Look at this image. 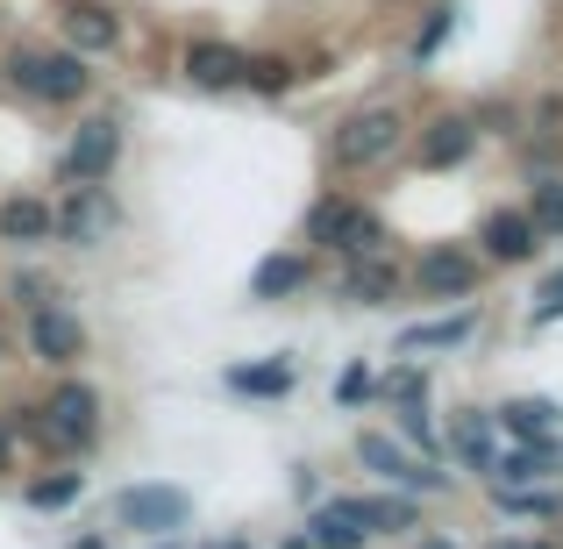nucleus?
Segmentation results:
<instances>
[{
    "instance_id": "nucleus-1",
    "label": "nucleus",
    "mask_w": 563,
    "mask_h": 549,
    "mask_svg": "<svg viewBox=\"0 0 563 549\" xmlns=\"http://www.w3.org/2000/svg\"><path fill=\"white\" fill-rule=\"evenodd\" d=\"M8 79L36 100H79L86 86H93V72H86L79 51H36V43H29V51H14Z\"/></svg>"
},
{
    "instance_id": "nucleus-2",
    "label": "nucleus",
    "mask_w": 563,
    "mask_h": 549,
    "mask_svg": "<svg viewBox=\"0 0 563 549\" xmlns=\"http://www.w3.org/2000/svg\"><path fill=\"white\" fill-rule=\"evenodd\" d=\"M307 235L329 250H343V257H372V250H385V221L372 215V207L357 200H314V215H307Z\"/></svg>"
},
{
    "instance_id": "nucleus-3",
    "label": "nucleus",
    "mask_w": 563,
    "mask_h": 549,
    "mask_svg": "<svg viewBox=\"0 0 563 549\" xmlns=\"http://www.w3.org/2000/svg\"><path fill=\"white\" fill-rule=\"evenodd\" d=\"M399 136H407V122H399V108H357L343 129H335V165L343 172H364V165H385V157L399 151Z\"/></svg>"
},
{
    "instance_id": "nucleus-4",
    "label": "nucleus",
    "mask_w": 563,
    "mask_h": 549,
    "mask_svg": "<svg viewBox=\"0 0 563 549\" xmlns=\"http://www.w3.org/2000/svg\"><path fill=\"white\" fill-rule=\"evenodd\" d=\"M29 428H36L43 442H57V450H86V442L100 436V393H93V385H79V378L57 385L51 407H43Z\"/></svg>"
},
{
    "instance_id": "nucleus-5",
    "label": "nucleus",
    "mask_w": 563,
    "mask_h": 549,
    "mask_svg": "<svg viewBox=\"0 0 563 549\" xmlns=\"http://www.w3.org/2000/svg\"><path fill=\"white\" fill-rule=\"evenodd\" d=\"M192 499L179 485H122L114 493V521L122 528H143V536H165V528H186Z\"/></svg>"
},
{
    "instance_id": "nucleus-6",
    "label": "nucleus",
    "mask_w": 563,
    "mask_h": 549,
    "mask_svg": "<svg viewBox=\"0 0 563 549\" xmlns=\"http://www.w3.org/2000/svg\"><path fill=\"white\" fill-rule=\"evenodd\" d=\"M114 157H122V129H114L108 114H93V122H79V136H71V151H65V179L93 186V179L114 172Z\"/></svg>"
},
{
    "instance_id": "nucleus-7",
    "label": "nucleus",
    "mask_w": 563,
    "mask_h": 549,
    "mask_svg": "<svg viewBox=\"0 0 563 549\" xmlns=\"http://www.w3.org/2000/svg\"><path fill=\"white\" fill-rule=\"evenodd\" d=\"M29 350H36L43 364H71V358L86 350L79 315H71V307H57V300H43V307H36V321H29Z\"/></svg>"
},
{
    "instance_id": "nucleus-8",
    "label": "nucleus",
    "mask_w": 563,
    "mask_h": 549,
    "mask_svg": "<svg viewBox=\"0 0 563 549\" xmlns=\"http://www.w3.org/2000/svg\"><path fill=\"white\" fill-rule=\"evenodd\" d=\"M357 457L378 471L385 485H407V493H442V471H421L393 436H357Z\"/></svg>"
},
{
    "instance_id": "nucleus-9",
    "label": "nucleus",
    "mask_w": 563,
    "mask_h": 549,
    "mask_svg": "<svg viewBox=\"0 0 563 549\" xmlns=\"http://www.w3.org/2000/svg\"><path fill=\"white\" fill-rule=\"evenodd\" d=\"M478 243H485V257H499V264H528L542 250V235H536V221H528L521 207H499V215H485Z\"/></svg>"
},
{
    "instance_id": "nucleus-10",
    "label": "nucleus",
    "mask_w": 563,
    "mask_h": 549,
    "mask_svg": "<svg viewBox=\"0 0 563 549\" xmlns=\"http://www.w3.org/2000/svg\"><path fill=\"white\" fill-rule=\"evenodd\" d=\"M243 65H250V57L235 51V43H192V51H186V79L207 86V94H229V86H243Z\"/></svg>"
},
{
    "instance_id": "nucleus-11",
    "label": "nucleus",
    "mask_w": 563,
    "mask_h": 549,
    "mask_svg": "<svg viewBox=\"0 0 563 549\" xmlns=\"http://www.w3.org/2000/svg\"><path fill=\"white\" fill-rule=\"evenodd\" d=\"M421 286L435 293V300H471V293H478V257H464V250H428Z\"/></svg>"
},
{
    "instance_id": "nucleus-12",
    "label": "nucleus",
    "mask_w": 563,
    "mask_h": 549,
    "mask_svg": "<svg viewBox=\"0 0 563 549\" xmlns=\"http://www.w3.org/2000/svg\"><path fill=\"white\" fill-rule=\"evenodd\" d=\"M471 151H478V129H471L464 114H435V122H428V136H421V165H428V172L464 165Z\"/></svg>"
},
{
    "instance_id": "nucleus-13",
    "label": "nucleus",
    "mask_w": 563,
    "mask_h": 549,
    "mask_svg": "<svg viewBox=\"0 0 563 549\" xmlns=\"http://www.w3.org/2000/svg\"><path fill=\"white\" fill-rule=\"evenodd\" d=\"M51 229H57L51 200H36V193L0 200V235H8V243H51Z\"/></svg>"
},
{
    "instance_id": "nucleus-14",
    "label": "nucleus",
    "mask_w": 563,
    "mask_h": 549,
    "mask_svg": "<svg viewBox=\"0 0 563 549\" xmlns=\"http://www.w3.org/2000/svg\"><path fill=\"white\" fill-rule=\"evenodd\" d=\"M57 229H65L71 243H93L100 229H114V200L100 193V179H93V186H79V200H71L65 215H57Z\"/></svg>"
},
{
    "instance_id": "nucleus-15",
    "label": "nucleus",
    "mask_w": 563,
    "mask_h": 549,
    "mask_svg": "<svg viewBox=\"0 0 563 549\" xmlns=\"http://www.w3.org/2000/svg\"><path fill=\"white\" fill-rule=\"evenodd\" d=\"M393 286H399V264L385 257V250H372V257H350V300L378 307V300H393Z\"/></svg>"
},
{
    "instance_id": "nucleus-16",
    "label": "nucleus",
    "mask_w": 563,
    "mask_h": 549,
    "mask_svg": "<svg viewBox=\"0 0 563 549\" xmlns=\"http://www.w3.org/2000/svg\"><path fill=\"white\" fill-rule=\"evenodd\" d=\"M229 393H250V399H286V393H292V364H286V358L235 364V371H229Z\"/></svg>"
},
{
    "instance_id": "nucleus-17",
    "label": "nucleus",
    "mask_w": 563,
    "mask_h": 549,
    "mask_svg": "<svg viewBox=\"0 0 563 549\" xmlns=\"http://www.w3.org/2000/svg\"><path fill=\"white\" fill-rule=\"evenodd\" d=\"M493 421L507 428V436H521V442H550V428H556V399H507Z\"/></svg>"
},
{
    "instance_id": "nucleus-18",
    "label": "nucleus",
    "mask_w": 563,
    "mask_h": 549,
    "mask_svg": "<svg viewBox=\"0 0 563 549\" xmlns=\"http://www.w3.org/2000/svg\"><path fill=\"white\" fill-rule=\"evenodd\" d=\"M114 36H122V22H114V14L108 8H65V43H71V51H108V43Z\"/></svg>"
},
{
    "instance_id": "nucleus-19",
    "label": "nucleus",
    "mask_w": 563,
    "mask_h": 549,
    "mask_svg": "<svg viewBox=\"0 0 563 549\" xmlns=\"http://www.w3.org/2000/svg\"><path fill=\"white\" fill-rule=\"evenodd\" d=\"M450 450L471 471H493V414H456L450 421Z\"/></svg>"
},
{
    "instance_id": "nucleus-20",
    "label": "nucleus",
    "mask_w": 563,
    "mask_h": 549,
    "mask_svg": "<svg viewBox=\"0 0 563 549\" xmlns=\"http://www.w3.org/2000/svg\"><path fill=\"white\" fill-rule=\"evenodd\" d=\"M343 514L364 528V536H378V528H413V499H343Z\"/></svg>"
},
{
    "instance_id": "nucleus-21",
    "label": "nucleus",
    "mask_w": 563,
    "mask_h": 549,
    "mask_svg": "<svg viewBox=\"0 0 563 549\" xmlns=\"http://www.w3.org/2000/svg\"><path fill=\"white\" fill-rule=\"evenodd\" d=\"M307 286V257H264L257 272H250V293L257 300H278V293H300Z\"/></svg>"
},
{
    "instance_id": "nucleus-22",
    "label": "nucleus",
    "mask_w": 563,
    "mask_h": 549,
    "mask_svg": "<svg viewBox=\"0 0 563 549\" xmlns=\"http://www.w3.org/2000/svg\"><path fill=\"white\" fill-rule=\"evenodd\" d=\"M307 542H314V549H357V542H364V528L343 514V499H329V507L307 521Z\"/></svg>"
},
{
    "instance_id": "nucleus-23",
    "label": "nucleus",
    "mask_w": 563,
    "mask_h": 549,
    "mask_svg": "<svg viewBox=\"0 0 563 549\" xmlns=\"http://www.w3.org/2000/svg\"><path fill=\"white\" fill-rule=\"evenodd\" d=\"M550 464H556L550 442H528V450H514V457H493V479L499 485H528V479H542Z\"/></svg>"
},
{
    "instance_id": "nucleus-24",
    "label": "nucleus",
    "mask_w": 563,
    "mask_h": 549,
    "mask_svg": "<svg viewBox=\"0 0 563 549\" xmlns=\"http://www.w3.org/2000/svg\"><path fill=\"white\" fill-rule=\"evenodd\" d=\"M471 329H478L471 315H450V321H421V329H407L399 343H407V350H450V343H464Z\"/></svg>"
},
{
    "instance_id": "nucleus-25",
    "label": "nucleus",
    "mask_w": 563,
    "mask_h": 549,
    "mask_svg": "<svg viewBox=\"0 0 563 549\" xmlns=\"http://www.w3.org/2000/svg\"><path fill=\"white\" fill-rule=\"evenodd\" d=\"M79 493H86L79 471H57V479H36V485H29V507H36V514H57V507H71Z\"/></svg>"
},
{
    "instance_id": "nucleus-26",
    "label": "nucleus",
    "mask_w": 563,
    "mask_h": 549,
    "mask_svg": "<svg viewBox=\"0 0 563 549\" xmlns=\"http://www.w3.org/2000/svg\"><path fill=\"white\" fill-rule=\"evenodd\" d=\"M528 221H536V235H563V179H542V186H536Z\"/></svg>"
},
{
    "instance_id": "nucleus-27",
    "label": "nucleus",
    "mask_w": 563,
    "mask_h": 549,
    "mask_svg": "<svg viewBox=\"0 0 563 549\" xmlns=\"http://www.w3.org/2000/svg\"><path fill=\"white\" fill-rule=\"evenodd\" d=\"M243 86H257V94H286V86H292V65H286V57H250V65H243Z\"/></svg>"
},
{
    "instance_id": "nucleus-28",
    "label": "nucleus",
    "mask_w": 563,
    "mask_h": 549,
    "mask_svg": "<svg viewBox=\"0 0 563 549\" xmlns=\"http://www.w3.org/2000/svg\"><path fill=\"white\" fill-rule=\"evenodd\" d=\"M456 29V8H428V22H421V36H413V57H435L442 51V36Z\"/></svg>"
},
{
    "instance_id": "nucleus-29",
    "label": "nucleus",
    "mask_w": 563,
    "mask_h": 549,
    "mask_svg": "<svg viewBox=\"0 0 563 549\" xmlns=\"http://www.w3.org/2000/svg\"><path fill=\"white\" fill-rule=\"evenodd\" d=\"M399 428H407L413 442H435V421H428V407H421V399H399Z\"/></svg>"
},
{
    "instance_id": "nucleus-30",
    "label": "nucleus",
    "mask_w": 563,
    "mask_h": 549,
    "mask_svg": "<svg viewBox=\"0 0 563 549\" xmlns=\"http://www.w3.org/2000/svg\"><path fill=\"white\" fill-rule=\"evenodd\" d=\"M556 315H563V272H550L536 293V321H556Z\"/></svg>"
},
{
    "instance_id": "nucleus-31",
    "label": "nucleus",
    "mask_w": 563,
    "mask_h": 549,
    "mask_svg": "<svg viewBox=\"0 0 563 549\" xmlns=\"http://www.w3.org/2000/svg\"><path fill=\"white\" fill-rule=\"evenodd\" d=\"M499 499H507L514 514H556V499H550V493H514V485H499Z\"/></svg>"
},
{
    "instance_id": "nucleus-32",
    "label": "nucleus",
    "mask_w": 563,
    "mask_h": 549,
    "mask_svg": "<svg viewBox=\"0 0 563 549\" xmlns=\"http://www.w3.org/2000/svg\"><path fill=\"white\" fill-rule=\"evenodd\" d=\"M385 399H421V371H393V378H385Z\"/></svg>"
},
{
    "instance_id": "nucleus-33",
    "label": "nucleus",
    "mask_w": 563,
    "mask_h": 549,
    "mask_svg": "<svg viewBox=\"0 0 563 549\" xmlns=\"http://www.w3.org/2000/svg\"><path fill=\"white\" fill-rule=\"evenodd\" d=\"M343 399H350V407H357V399H372V371H364V364L343 371Z\"/></svg>"
},
{
    "instance_id": "nucleus-34",
    "label": "nucleus",
    "mask_w": 563,
    "mask_h": 549,
    "mask_svg": "<svg viewBox=\"0 0 563 549\" xmlns=\"http://www.w3.org/2000/svg\"><path fill=\"white\" fill-rule=\"evenodd\" d=\"M71 549H108V542H100V536H79V542H71Z\"/></svg>"
},
{
    "instance_id": "nucleus-35",
    "label": "nucleus",
    "mask_w": 563,
    "mask_h": 549,
    "mask_svg": "<svg viewBox=\"0 0 563 549\" xmlns=\"http://www.w3.org/2000/svg\"><path fill=\"white\" fill-rule=\"evenodd\" d=\"M421 549H456V542H450V536H428V542H421Z\"/></svg>"
},
{
    "instance_id": "nucleus-36",
    "label": "nucleus",
    "mask_w": 563,
    "mask_h": 549,
    "mask_svg": "<svg viewBox=\"0 0 563 549\" xmlns=\"http://www.w3.org/2000/svg\"><path fill=\"white\" fill-rule=\"evenodd\" d=\"M499 549H550V542H499Z\"/></svg>"
},
{
    "instance_id": "nucleus-37",
    "label": "nucleus",
    "mask_w": 563,
    "mask_h": 549,
    "mask_svg": "<svg viewBox=\"0 0 563 549\" xmlns=\"http://www.w3.org/2000/svg\"><path fill=\"white\" fill-rule=\"evenodd\" d=\"M0 464H8V436H0Z\"/></svg>"
},
{
    "instance_id": "nucleus-38",
    "label": "nucleus",
    "mask_w": 563,
    "mask_h": 549,
    "mask_svg": "<svg viewBox=\"0 0 563 549\" xmlns=\"http://www.w3.org/2000/svg\"><path fill=\"white\" fill-rule=\"evenodd\" d=\"M286 549H314V542H286Z\"/></svg>"
}]
</instances>
